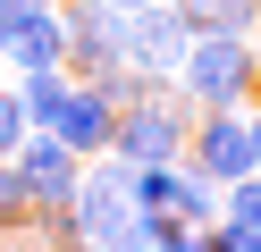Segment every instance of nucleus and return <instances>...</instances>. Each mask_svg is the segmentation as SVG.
I'll return each instance as SVG.
<instances>
[{"instance_id": "nucleus-1", "label": "nucleus", "mask_w": 261, "mask_h": 252, "mask_svg": "<svg viewBox=\"0 0 261 252\" xmlns=\"http://www.w3.org/2000/svg\"><path fill=\"white\" fill-rule=\"evenodd\" d=\"M169 84L194 109H253V34H194Z\"/></svg>"}, {"instance_id": "nucleus-5", "label": "nucleus", "mask_w": 261, "mask_h": 252, "mask_svg": "<svg viewBox=\"0 0 261 252\" xmlns=\"http://www.w3.org/2000/svg\"><path fill=\"white\" fill-rule=\"evenodd\" d=\"M186 168H202V177H219V185L253 177V134H244V109H194Z\"/></svg>"}, {"instance_id": "nucleus-7", "label": "nucleus", "mask_w": 261, "mask_h": 252, "mask_svg": "<svg viewBox=\"0 0 261 252\" xmlns=\"http://www.w3.org/2000/svg\"><path fill=\"white\" fill-rule=\"evenodd\" d=\"M0 67H9V76H17V67H68V25H59V0H42V9H25V17H9Z\"/></svg>"}, {"instance_id": "nucleus-21", "label": "nucleus", "mask_w": 261, "mask_h": 252, "mask_svg": "<svg viewBox=\"0 0 261 252\" xmlns=\"http://www.w3.org/2000/svg\"><path fill=\"white\" fill-rule=\"evenodd\" d=\"M253 101H261V25H253Z\"/></svg>"}, {"instance_id": "nucleus-8", "label": "nucleus", "mask_w": 261, "mask_h": 252, "mask_svg": "<svg viewBox=\"0 0 261 252\" xmlns=\"http://www.w3.org/2000/svg\"><path fill=\"white\" fill-rule=\"evenodd\" d=\"M110 126H118V109H110L93 84H68V101H59V118H51V134L76 151V160H93V151H110Z\"/></svg>"}, {"instance_id": "nucleus-15", "label": "nucleus", "mask_w": 261, "mask_h": 252, "mask_svg": "<svg viewBox=\"0 0 261 252\" xmlns=\"http://www.w3.org/2000/svg\"><path fill=\"white\" fill-rule=\"evenodd\" d=\"M17 143H25V109H17V84L0 76V160H9Z\"/></svg>"}, {"instance_id": "nucleus-12", "label": "nucleus", "mask_w": 261, "mask_h": 252, "mask_svg": "<svg viewBox=\"0 0 261 252\" xmlns=\"http://www.w3.org/2000/svg\"><path fill=\"white\" fill-rule=\"evenodd\" d=\"M169 202H177V160H143L135 168V210H160V218H169Z\"/></svg>"}, {"instance_id": "nucleus-20", "label": "nucleus", "mask_w": 261, "mask_h": 252, "mask_svg": "<svg viewBox=\"0 0 261 252\" xmlns=\"http://www.w3.org/2000/svg\"><path fill=\"white\" fill-rule=\"evenodd\" d=\"M59 252H110V244H93V235H68V244H59Z\"/></svg>"}, {"instance_id": "nucleus-10", "label": "nucleus", "mask_w": 261, "mask_h": 252, "mask_svg": "<svg viewBox=\"0 0 261 252\" xmlns=\"http://www.w3.org/2000/svg\"><path fill=\"white\" fill-rule=\"evenodd\" d=\"M194 34H253L261 25V0H169Z\"/></svg>"}, {"instance_id": "nucleus-16", "label": "nucleus", "mask_w": 261, "mask_h": 252, "mask_svg": "<svg viewBox=\"0 0 261 252\" xmlns=\"http://www.w3.org/2000/svg\"><path fill=\"white\" fill-rule=\"evenodd\" d=\"M211 252H261V227H244V218H211Z\"/></svg>"}, {"instance_id": "nucleus-9", "label": "nucleus", "mask_w": 261, "mask_h": 252, "mask_svg": "<svg viewBox=\"0 0 261 252\" xmlns=\"http://www.w3.org/2000/svg\"><path fill=\"white\" fill-rule=\"evenodd\" d=\"M9 84H17V109H25V126H51V118H59V101H68V67H17V76H9Z\"/></svg>"}, {"instance_id": "nucleus-17", "label": "nucleus", "mask_w": 261, "mask_h": 252, "mask_svg": "<svg viewBox=\"0 0 261 252\" xmlns=\"http://www.w3.org/2000/svg\"><path fill=\"white\" fill-rule=\"evenodd\" d=\"M34 202H25V177H17V160H0V227L9 218H25Z\"/></svg>"}, {"instance_id": "nucleus-23", "label": "nucleus", "mask_w": 261, "mask_h": 252, "mask_svg": "<svg viewBox=\"0 0 261 252\" xmlns=\"http://www.w3.org/2000/svg\"><path fill=\"white\" fill-rule=\"evenodd\" d=\"M0 42H9V17H0Z\"/></svg>"}, {"instance_id": "nucleus-22", "label": "nucleus", "mask_w": 261, "mask_h": 252, "mask_svg": "<svg viewBox=\"0 0 261 252\" xmlns=\"http://www.w3.org/2000/svg\"><path fill=\"white\" fill-rule=\"evenodd\" d=\"M110 9H143V0H110Z\"/></svg>"}, {"instance_id": "nucleus-4", "label": "nucleus", "mask_w": 261, "mask_h": 252, "mask_svg": "<svg viewBox=\"0 0 261 252\" xmlns=\"http://www.w3.org/2000/svg\"><path fill=\"white\" fill-rule=\"evenodd\" d=\"M9 160H17L25 202H34V210H68V202H76V177H85V160H76V151L59 143L51 126H25V143L9 151Z\"/></svg>"}, {"instance_id": "nucleus-2", "label": "nucleus", "mask_w": 261, "mask_h": 252, "mask_svg": "<svg viewBox=\"0 0 261 252\" xmlns=\"http://www.w3.org/2000/svg\"><path fill=\"white\" fill-rule=\"evenodd\" d=\"M186 134H194V101L177 93L169 76H160L152 93L135 101V109H118V126H110V151H118L126 168H143V160H186Z\"/></svg>"}, {"instance_id": "nucleus-6", "label": "nucleus", "mask_w": 261, "mask_h": 252, "mask_svg": "<svg viewBox=\"0 0 261 252\" xmlns=\"http://www.w3.org/2000/svg\"><path fill=\"white\" fill-rule=\"evenodd\" d=\"M186 42H194V25L169 9V0H143V9H126V59H135L143 76H177Z\"/></svg>"}, {"instance_id": "nucleus-14", "label": "nucleus", "mask_w": 261, "mask_h": 252, "mask_svg": "<svg viewBox=\"0 0 261 252\" xmlns=\"http://www.w3.org/2000/svg\"><path fill=\"white\" fill-rule=\"evenodd\" d=\"M219 218H244V227H261V177L219 185Z\"/></svg>"}, {"instance_id": "nucleus-18", "label": "nucleus", "mask_w": 261, "mask_h": 252, "mask_svg": "<svg viewBox=\"0 0 261 252\" xmlns=\"http://www.w3.org/2000/svg\"><path fill=\"white\" fill-rule=\"evenodd\" d=\"M160 252H211V227H177V218H169V235H160Z\"/></svg>"}, {"instance_id": "nucleus-19", "label": "nucleus", "mask_w": 261, "mask_h": 252, "mask_svg": "<svg viewBox=\"0 0 261 252\" xmlns=\"http://www.w3.org/2000/svg\"><path fill=\"white\" fill-rule=\"evenodd\" d=\"M244 134H253V177H261V101L244 109Z\"/></svg>"}, {"instance_id": "nucleus-3", "label": "nucleus", "mask_w": 261, "mask_h": 252, "mask_svg": "<svg viewBox=\"0 0 261 252\" xmlns=\"http://www.w3.org/2000/svg\"><path fill=\"white\" fill-rule=\"evenodd\" d=\"M59 25H68V76H110L126 67V9L110 0H59Z\"/></svg>"}, {"instance_id": "nucleus-13", "label": "nucleus", "mask_w": 261, "mask_h": 252, "mask_svg": "<svg viewBox=\"0 0 261 252\" xmlns=\"http://www.w3.org/2000/svg\"><path fill=\"white\" fill-rule=\"evenodd\" d=\"M160 235H169V218H160V210H126L118 235H110V252H160Z\"/></svg>"}, {"instance_id": "nucleus-11", "label": "nucleus", "mask_w": 261, "mask_h": 252, "mask_svg": "<svg viewBox=\"0 0 261 252\" xmlns=\"http://www.w3.org/2000/svg\"><path fill=\"white\" fill-rule=\"evenodd\" d=\"M169 218H177V227H211V218H219V177H202V168L177 160V202H169Z\"/></svg>"}]
</instances>
